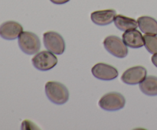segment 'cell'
Wrapping results in <instances>:
<instances>
[{
  "label": "cell",
  "mask_w": 157,
  "mask_h": 130,
  "mask_svg": "<svg viewBox=\"0 0 157 130\" xmlns=\"http://www.w3.org/2000/svg\"><path fill=\"white\" fill-rule=\"evenodd\" d=\"M45 93L49 100L57 105H62L69 99V92L63 84L49 81L45 84Z\"/></svg>",
  "instance_id": "cell-1"
},
{
  "label": "cell",
  "mask_w": 157,
  "mask_h": 130,
  "mask_svg": "<svg viewBox=\"0 0 157 130\" xmlns=\"http://www.w3.org/2000/svg\"><path fill=\"white\" fill-rule=\"evenodd\" d=\"M18 45L26 54H35L41 48V41L35 34L31 32H22L18 37Z\"/></svg>",
  "instance_id": "cell-2"
},
{
  "label": "cell",
  "mask_w": 157,
  "mask_h": 130,
  "mask_svg": "<svg viewBox=\"0 0 157 130\" xmlns=\"http://www.w3.org/2000/svg\"><path fill=\"white\" fill-rule=\"evenodd\" d=\"M126 99L121 93L110 92L103 96L99 100L100 107L107 111H117L123 109L125 106Z\"/></svg>",
  "instance_id": "cell-3"
},
{
  "label": "cell",
  "mask_w": 157,
  "mask_h": 130,
  "mask_svg": "<svg viewBox=\"0 0 157 130\" xmlns=\"http://www.w3.org/2000/svg\"><path fill=\"white\" fill-rule=\"evenodd\" d=\"M44 47L48 50L55 54H62L65 50V42L61 35L55 32L49 31L43 35Z\"/></svg>",
  "instance_id": "cell-4"
},
{
  "label": "cell",
  "mask_w": 157,
  "mask_h": 130,
  "mask_svg": "<svg viewBox=\"0 0 157 130\" xmlns=\"http://www.w3.org/2000/svg\"><path fill=\"white\" fill-rule=\"evenodd\" d=\"M32 63L34 67L41 71H47L51 70L58 64V58L55 54L48 50L37 53L32 58Z\"/></svg>",
  "instance_id": "cell-5"
},
{
  "label": "cell",
  "mask_w": 157,
  "mask_h": 130,
  "mask_svg": "<svg viewBox=\"0 0 157 130\" xmlns=\"http://www.w3.org/2000/svg\"><path fill=\"white\" fill-rule=\"evenodd\" d=\"M104 45L106 50L113 56L119 58H124L128 54V49L124 41L119 37L110 35L107 37L104 41Z\"/></svg>",
  "instance_id": "cell-6"
},
{
  "label": "cell",
  "mask_w": 157,
  "mask_h": 130,
  "mask_svg": "<svg viewBox=\"0 0 157 130\" xmlns=\"http://www.w3.org/2000/svg\"><path fill=\"white\" fill-rule=\"evenodd\" d=\"M147 75V70L142 66H136L127 69L121 76V80L126 84L136 85L140 84Z\"/></svg>",
  "instance_id": "cell-7"
},
{
  "label": "cell",
  "mask_w": 157,
  "mask_h": 130,
  "mask_svg": "<svg viewBox=\"0 0 157 130\" xmlns=\"http://www.w3.org/2000/svg\"><path fill=\"white\" fill-rule=\"evenodd\" d=\"M92 74L101 80H112L118 76V70L114 67L104 63H98L92 67Z\"/></svg>",
  "instance_id": "cell-8"
},
{
  "label": "cell",
  "mask_w": 157,
  "mask_h": 130,
  "mask_svg": "<svg viewBox=\"0 0 157 130\" xmlns=\"http://www.w3.org/2000/svg\"><path fill=\"white\" fill-rule=\"evenodd\" d=\"M22 32V26L16 21H6L0 25V37L6 40L16 39Z\"/></svg>",
  "instance_id": "cell-9"
},
{
  "label": "cell",
  "mask_w": 157,
  "mask_h": 130,
  "mask_svg": "<svg viewBox=\"0 0 157 130\" xmlns=\"http://www.w3.org/2000/svg\"><path fill=\"white\" fill-rule=\"evenodd\" d=\"M117 15L116 11L113 9H106L94 12L90 15V18L94 24L98 25H107L114 21Z\"/></svg>",
  "instance_id": "cell-10"
},
{
  "label": "cell",
  "mask_w": 157,
  "mask_h": 130,
  "mask_svg": "<svg viewBox=\"0 0 157 130\" xmlns=\"http://www.w3.org/2000/svg\"><path fill=\"white\" fill-rule=\"evenodd\" d=\"M124 44L131 48H140L144 45V39L140 32L136 29L127 31L123 35Z\"/></svg>",
  "instance_id": "cell-11"
},
{
  "label": "cell",
  "mask_w": 157,
  "mask_h": 130,
  "mask_svg": "<svg viewBox=\"0 0 157 130\" xmlns=\"http://www.w3.org/2000/svg\"><path fill=\"white\" fill-rule=\"evenodd\" d=\"M138 26L144 34L157 35V21L150 16H141L137 19Z\"/></svg>",
  "instance_id": "cell-12"
},
{
  "label": "cell",
  "mask_w": 157,
  "mask_h": 130,
  "mask_svg": "<svg viewBox=\"0 0 157 130\" xmlns=\"http://www.w3.org/2000/svg\"><path fill=\"white\" fill-rule=\"evenodd\" d=\"M114 24L119 30L123 32L133 30L138 27V23L136 20L121 15L115 16Z\"/></svg>",
  "instance_id": "cell-13"
},
{
  "label": "cell",
  "mask_w": 157,
  "mask_h": 130,
  "mask_svg": "<svg viewBox=\"0 0 157 130\" xmlns=\"http://www.w3.org/2000/svg\"><path fill=\"white\" fill-rule=\"evenodd\" d=\"M140 90L147 96H157V77L154 76H147L140 84Z\"/></svg>",
  "instance_id": "cell-14"
},
{
  "label": "cell",
  "mask_w": 157,
  "mask_h": 130,
  "mask_svg": "<svg viewBox=\"0 0 157 130\" xmlns=\"http://www.w3.org/2000/svg\"><path fill=\"white\" fill-rule=\"evenodd\" d=\"M144 45L150 54H157V35L146 34L144 36Z\"/></svg>",
  "instance_id": "cell-15"
},
{
  "label": "cell",
  "mask_w": 157,
  "mask_h": 130,
  "mask_svg": "<svg viewBox=\"0 0 157 130\" xmlns=\"http://www.w3.org/2000/svg\"><path fill=\"white\" fill-rule=\"evenodd\" d=\"M52 3L56 5H62V4H65V3L68 2L70 0H50Z\"/></svg>",
  "instance_id": "cell-16"
},
{
  "label": "cell",
  "mask_w": 157,
  "mask_h": 130,
  "mask_svg": "<svg viewBox=\"0 0 157 130\" xmlns=\"http://www.w3.org/2000/svg\"><path fill=\"white\" fill-rule=\"evenodd\" d=\"M151 60H152V62H153V64L157 67V54H155L153 55Z\"/></svg>",
  "instance_id": "cell-17"
}]
</instances>
